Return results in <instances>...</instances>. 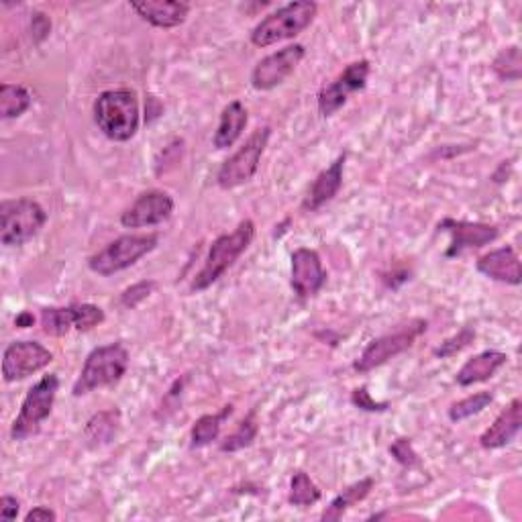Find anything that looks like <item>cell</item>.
Segmentation results:
<instances>
[{"label": "cell", "instance_id": "1", "mask_svg": "<svg viewBox=\"0 0 522 522\" xmlns=\"http://www.w3.org/2000/svg\"><path fill=\"white\" fill-rule=\"evenodd\" d=\"M94 121L104 137L125 143L139 129V102L133 90H107L94 100Z\"/></svg>", "mask_w": 522, "mask_h": 522}, {"label": "cell", "instance_id": "2", "mask_svg": "<svg viewBox=\"0 0 522 522\" xmlns=\"http://www.w3.org/2000/svg\"><path fill=\"white\" fill-rule=\"evenodd\" d=\"M253 237H255V225L251 219L239 223V227L233 233L221 235L211 245V251H208L202 270L196 274L192 282V292H202L206 288H211L217 280H221L225 272L247 251Z\"/></svg>", "mask_w": 522, "mask_h": 522}, {"label": "cell", "instance_id": "3", "mask_svg": "<svg viewBox=\"0 0 522 522\" xmlns=\"http://www.w3.org/2000/svg\"><path fill=\"white\" fill-rule=\"evenodd\" d=\"M317 11L319 7L317 3H312V0L290 3L253 27L251 43L255 47H270L280 41L292 39L300 35L306 27H310V23L317 17Z\"/></svg>", "mask_w": 522, "mask_h": 522}, {"label": "cell", "instance_id": "4", "mask_svg": "<svg viewBox=\"0 0 522 522\" xmlns=\"http://www.w3.org/2000/svg\"><path fill=\"white\" fill-rule=\"evenodd\" d=\"M129 368V351L121 343L96 347L84 361L80 378L74 384V396H84L92 390L107 388L125 376Z\"/></svg>", "mask_w": 522, "mask_h": 522}, {"label": "cell", "instance_id": "5", "mask_svg": "<svg viewBox=\"0 0 522 522\" xmlns=\"http://www.w3.org/2000/svg\"><path fill=\"white\" fill-rule=\"evenodd\" d=\"M47 223V213L31 198L3 200L0 204V241L7 247L25 245Z\"/></svg>", "mask_w": 522, "mask_h": 522}, {"label": "cell", "instance_id": "6", "mask_svg": "<svg viewBox=\"0 0 522 522\" xmlns=\"http://www.w3.org/2000/svg\"><path fill=\"white\" fill-rule=\"evenodd\" d=\"M158 235H123L88 259V268L98 276H113L135 266L141 257L158 247Z\"/></svg>", "mask_w": 522, "mask_h": 522}, {"label": "cell", "instance_id": "7", "mask_svg": "<svg viewBox=\"0 0 522 522\" xmlns=\"http://www.w3.org/2000/svg\"><path fill=\"white\" fill-rule=\"evenodd\" d=\"M60 390V380L56 374H49L41 378L25 396L21 404V412L13 423L11 437L13 441H25L39 433L41 423L54 410V402Z\"/></svg>", "mask_w": 522, "mask_h": 522}, {"label": "cell", "instance_id": "8", "mask_svg": "<svg viewBox=\"0 0 522 522\" xmlns=\"http://www.w3.org/2000/svg\"><path fill=\"white\" fill-rule=\"evenodd\" d=\"M270 135H272L270 127L257 129L245 141V145L237 153H233L231 158L221 166V170L217 174V184L223 190H233L237 186H243L255 176L259 162H261V155H264V151L268 147Z\"/></svg>", "mask_w": 522, "mask_h": 522}, {"label": "cell", "instance_id": "9", "mask_svg": "<svg viewBox=\"0 0 522 522\" xmlns=\"http://www.w3.org/2000/svg\"><path fill=\"white\" fill-rule=\"evenodd\" d=\"M425 331H427V323L425 321H412L410 325L402 327L396 333H390V335H384L380 339H374L368 347L363 349L359 359L353 363L355 372L368 374V372L380 368V365H384L392 357H396V355L404 353L406 349H410L414 345V341L419 339Z\"/></svg>", "mask_w": 522, "mask_h": 522}, {"label": "cell", "instance_id": "10", "mask_svg": "<svg viewBox=\"0 0 522 522\" xmlns=\"http://www.w3.org/2000/svg\"><path fill=\"white\" fill-rule=\"evenodd\" d=\"M104 321V312L94 304H74L64 308H43L41 327L45 335L64 337L72 329L90 331Z\"/></svg>", "mask_w": 522, "mask_h": 522}, {"label": "cell", "instance_id": "11", "mask_svg": "<svg viewBox=\"0 0 522 522\" xmlns=\"http://www.w3.org/2000/svg\"><path fill=\"white\" fill-rule=\"evenodd\" d=\"M54 361V353L37 341H15L3 355V378L7 384L25 380Z\"/></svg>", "mask_w": 522, "mask_h": 522}, {"label": "cell", "instance_id": "12", "mask_svg": "<svg viewBox=\"0 0 522 522\" xmlns=\"http://www.w3.org/2000/svg\"><path fill=\"white\" fill-rule=\"evenodd\" d=\"M304 54H306L304 45L294 43V45H288V47L276 51V54L264 58L251 72V86L255 90L264 92V90H274L276 86L284 84V80L290 74H294V70L298 68Z\"/></svg>", "mask_w": 522, "mask_h": 522}, {"label": "cell", "instance_id": "13", "mask_svg": "<svg viewBox=\"0 0 522 522\" xmlns=\"http://www.w3.org/2000/svg\"><path fill=\"white\" fill-rule=\"evenodd\" d=\"M368 76H370V62L368 60L349 64L345 68V72L335 82L321 88V92H319L321 115L333 117L339 109H343L349 94L365 88V84H368Z\"/></svg>", "mask_w": 522, "mask_h": 522}, {"label": "cell", "instance_id": "14", "mask_svg": "<svg viewBox=\"0 0 522 522\" xmlns=\"http://www.w3.org/2000/svg\"><path fill=\"white\" fill-rule=\"evenodd\" d=\"M174 213V200L170 194L151 190L141 194L127 211L121 215V225L127 229L155 227L168 221Z\"/></svg>", "mask_w": 522, "mask_h": 522}, {"label": "cell", "instance_id": "15", "mask_svg": "<svg viewBox=\"0 0 522 522\" xmlns=\"http://www.w3.org/2000/svg\"><path fill=\"white\" fill-rule=\"evenodd\" d=\"M327 282V272L323 268L321 255L315 249L300 247L292 253V288L300 298H310L319 294Z\"/></svg>", "mask_w": 522, "mask_h": 522}, {"label": "cell", "instance_id": "16", "mask_svg": "<svg viewBox=\"0 0 522 522\" xmlns=\"http://www.w3.org/2000/svg\"><path fill=\"white\" fill-rule=\"evenodd\" d=\"M439 231L451 235V245L445 251L447 257H457L465 249H478L498 239V229L484 223H467L455 219H443L439 223Z\"/></svg>", "mask_w": 522, "mask_h": 522}, {"label": "cell", "instance_id": "17", "mask_svg": "<svg viewBox=\"0 0 522 522\" xmlns=\"http://www.w3.org/2000/svg\"><path fill=\"white\" fill-rule=\"evenodd\" d=\"M131 9L158 29H174L182 25L190 13V7L180 0H143V3H131Z\"/></svg>", "mask_w": 522, "mask_h": 522}, {"label": "cell", "instance_id": "18", "mask_svg": "<svg viewBox=\"0 0 522 522\" xmlns=\"http://www.w3.org/2000/svg\"><path fill=\"white\" fill-rule=\"evenodd\" d=\"M478 272L490 280L518 286L522 282V270L518 255L512 247L494 249L478 259Z\"/></svg>", "mask_w": 522, "mask_h": 522}, {"label": "cell", "instance_id": "19", "mask_svg": "<svg viewBox=\"0 0 522 522\" xmlns=\"http://www.w3.org/2000/svg\"><path fill=\"white\" fill-rule=\"evenodd\" d=\"M345 160H347L345 153L339 155V158L327 170H323L317 176L315 182H312V186L308 190V196H306V200L302 204L304 211L315 213V211H319V208H323L327 202H331L339 194V190L343 186Z\"/></svg>", "mask_w": 522, "mask_h": 522}, {"label": "cell", "instance_id": "20", "mask_svg": "<svg viewBox=\"0 0 522 522\" xmlns=\"http://www.w3.org/2000/svg\"><path fill=\"white\" fill-rule=\"evenodd\" d=\"M522 427V404L514 398L490 425V429L480 437L484 449H502L514 441Z\"/></svg>", "mask_w": 522, "mask_h": 522}, {"label": "cell", "instance_id": "21", "mask_svg": "<svg viewBox=\"0 0 522 522\" xmlns=\"http://www.w3.org/2000/svg\"><path fill=\"white\" fill-rule=\"evenodd\" d=\"M508 361V355L502 351H484L474 355L472 359H467L463 363V368L457 372V384L467 388V386H474L480 382L490 380L502 365Z\"/></svg>", "mask_w": 522, "mask_h": 522}, {"label": "cell", "instance_id": "22", "mask_svg": "<svg viewBox=\"0 0 522 522\" xmlns=\"http://www.w3.org/2000/svg\"><path fill=\"white\" fill-rule=\"evenodd\" d=\"M247 127V111L239 100L229 102L223 109L217 133L213 137V143L217 149H229L235 145V141L241 137V133Z\"/></svg>", "mask_w": 522, "mask_h": 522}, {"label": "cell", "instance_id": "23", "mask_svg": "<svg viewBox=\"0 0 522 522\" xmlns=\"http://www.w3.org/2000/svg\"><path fill=\"white\" fill-rule=\"evenodd\" d=\"M372 488H374V480H372V478H365V480H361V482H357V484L345 488V490L327 506V510L323 512L321 518H323L325 522H327V520H339L353 504L361 502L363 498H368V494L372 492Z\"/></svg>", "mask_w": 522, "mask_h": 522}, {"label": "cell", "instance_id": "24", "mask_svg": "<svg viewBox=\"0 0 522 522\" xmlns=\"http://www.w3.org/2000/svg\"><path fill=\"white\" fill-rule=\"evenodd\" d=\"M119 423H121L119 410L98 412L96 416H92V419H90L88 425H86V429H84L86 441H88L90 445H94V447L109 443V441L117 435Z\"/></svg>", "mask_w": 522, "mask_h": 522}, {"label": "cell", "instance_id": "25", "mask_svg": "<svg viewBox=\"0 0 522 522\" xmlns=\"http://www.w3.org/2000/svg\"><path fill=\"white\" fill-rule=\"evenodd\" d=\"M233 412V406H225L221 414H204L192 427V447H206L219 439L221 427L227 416Z\"/></svg>", "mask_w": 522, "mask_h": 522}, {"label": "cell", "instance_id": "26", "mask_svg": "<svg viewBox=\"0 0 522 522\" xmlns=\"http://www.w3.org/2000/svg\"><path fill=\"white\" fill-rule=\"evenodd\" d=\"M31 107V94L17 84L0 86V117L17 119Z\"/></svg>", "mask_w": 522, "mask_h": 522}, {"label": "cell", "instance_id": "27", "mask_svg": "<svg viewBox=\"0 0 522 522\" xmlns=\"http://www.w3.org/2000/svg\"><path fill=\"white\" fill-rule=\"evenodd\" d=\"M492 70L496 72V76L500 80H508V82L520 80V76H522L520 49L516 45L502 49L500 54L496 56V60L492 62Z\"/></svg>", "mask_w": 522, "mask_h": 522}, {"label": "cell", "instance_id": "28", "mask_svg": "<svg viewBox=\"0 0 522 522\" xmlns=\"http://www.w3.org/2000/svg\"><path fill=\"white\" fill-rule=\"evenodd\" d=\"M290 504L294 506H312L321 500V490L304 472H298L290 480Z\"/></svg>", "mask_w": 522, "mask_h": 522}, {"label": "cell", "instance_id": "29", "mask_svg": "<svg viewBox=\"0 0 522 522\" xmlns=\"http://www.w3.org/2000/svg\"><path fill=\"white\" fill-rule=\"evenodd\" d=\"M492 400H494V396L490 392H478L474 396H467L449 408V419L453 423H461V421L469 419V416L480 414L484 408H488L492 404Z\"/></svg>", "mask_w": 522, "mask_h": 522}, {"label": "cell", "instance_id": "30", "mask_svg": "<svg viewBox=\"0 0 522 522\" xmlns=\"http://www.w3.org/2000/svg\"><path fill=\"white\" fill-rule=\"evenodd\" d=\"M255 437H257V423H255V416L251 414V416H247V419L237 427V431L233 433V435H229L225 441H223V445H221V451H229V453H233V451H241V449H245V447H249L253 441H255Z\"/></svg>", "mask_w": 522, "mask_h": 522}, {"label": "cell", "instance_id": "31", "mask_svg": "<svg viewBox=\"0 0 522 522\" xmlns=\"http://www.w3.org/2000/svg\"><path fill=\"white\" fill-rule=\"evenodd\" d=\"M474 339H476V331H474V329H469V327H465V329H461L455 337H451V339H447L445 343H441V347L435 349V355L441 357V359H445V357H453L455 353L463 351L469 343H474Z\"/></svg>", "mask_w": 522, "mask_h": 522}, {"label": "cell", "instance_id": "32", "mask_svg": "<svg viewBox=\"0 0 522 522\" xmlns=\"http://www.w3.org/2000/svg\"><path fill=\"white\" fill-rule=\"evenodd\" d=\"M155 282L151 280H145V282H139V284H133L131 288H127L123 294H121V302L123 306L127 308H135L139 302H143L153 290H155Z\"/></svg>", "mask_w": 522, "mask_h": 522}, {"label": "cell", "instance_id": "33", "mask_svg": "<svg viewBox=\"0 0 522 522\" xmlns=\"http://www.w3.org/2000/svg\"><path fill=\"white\" fill-rule=\"evenodd\" d=\"M390 453L404 467H414L416 463H419V455H416V451H414V447H412V443L408 439L394 441L392 447H390Z\"/></svg>", "mask_w": 522, "mask_h": 522}, {"label": "cell", "instance_id": "34", "mask_svg": "<svg viewBox=\"0 0 522 522\" xmlns=\"http://www.w3.org/2000/svg\"><path fill=\"white\" fill-rule=\"evenodd\" d=\"M351 402L361 408V410H368V412H384L388 408L386 402H376L372 398V394L368 392V388H357L353 394H351Z\"/></svg>", "mask_w": 522, "mask_h": 522}, {"label": "cell", "instance_id": "35", "mask_svg": "<svg viewBox=\"0 0 522 522\" xmlns=\"http://www.w3.org/2000/svg\"><path fill=\"white\" fill-rule=\"evenodd\" d=\"M19 514V500L13 496L0 498V518L3 520H15Z\"/></svg>", "mask_w": 522, "mask_h": 522}, {"label": "cell", "instance_id": "36", "mask_svg": "<svg viewBox=\"0 0 522 522\" xmlns=\"http://www.w3.org/2000/svg\"><path fill=\"white\" fill-rule=\"evenodd\" d=\"M31 31H33V37L37 39V41H43L47 35H49V31H51V21L45 17V15H35L33 17V21H31Z\"/></svg>", "mask_w": 522, "mask_h": 522}, {"label": "cell", "instance_id": "37", "mask_svg": "<svg viewBox=\"0 0 522 522\" xmlns=\"http://www.w3.org/2000/svg\"><path fill=\"white\" fill-rule=\"evenodd\" d=\"M54 522L58 520V514L51 510V508H45V506H37L33 508L27 516H25V522Z\"/></svg>", "mask_w": 522, "mask_h": 522}, {"label": "cell", "instance_id": "38", "mask_svg": "<svg viewBox=\"0 0 522 522\" xmlns=\"http://www.w3.org/2000/svg\"><path fill=\"white\" fill-rule=\"evenodd\" d=\"M33 323H35V317L31 315V312H21V315L15 319V325L21 327V329L33 327Z\"/></svg>", "mask_w": 522, "mask_h": 522}]
</instances>
